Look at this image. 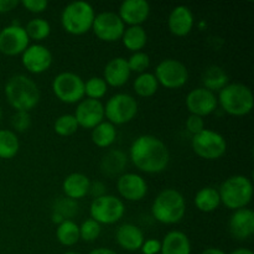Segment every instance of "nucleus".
I'll return each mask as SVG.
<instances>
[{
    "label": "nucleus",
    "mask_w": 254,
    "mask_h": 254,
    "mask_svg": "<svg viewBox=\"0 0 254 254\" xmlns=\"http://www.w3.org/2000/svg\"><path fill=\"white\" fill-rule=\"evenodd\" d=\"M129 156L135 168L146 174L163 173L170 161V153L165 143L150 134L138 136L131 143Z\"/></svg>",
    "instance_id": "obj_1"
},
{
    "label": "nucleus",
    "mask_w": 254,
    "mask_h": 254,
    "mask_svg": "<svg viewBox=\"0 0 254 254\" xmlns=\"http://www.w3.org/2000/svg\"><path fill=\"white\" fill-rule=\"evenodd\" d=\"M5 97L16 112H30L39 104V86L26 74H14L5 84Z\"/></svg>",
    "instance_id": "obj_2"
},
{
    "label": "nucleus",
    "mask_w": 254,
    "mask_h": 254,
    "mask_svg": "<svg viewBox=\"0 0 254 254\" xmlns=\"http://www.w3.org/2000/svg\"><path fill=\"white\" fill-rule=\"evenodd\" d=\"M186 213V202L183 193L175 189H165L154 200L151 215L164 225H175Z\"/></svg>",
    "instance_id": "obj_3"
},
{
    "label": "nucleus",
    "mask_w": 254,
    "mask_h": 254,
    "mask_svg": "<svg viewBox=\"0 0 254 254\" xmlns=\"http://www.w3.org/2000/svg\"><path fill=\"white\" fill-rule=\"evenodd\" d=\"M217 102L230 116H247L254 107L253 92L243 83H228L218 93Z\"/></svg>",
    "instance_id": "obj_4"
},
{
    "label": "nucleus",
    "mask_w": 254,
    "mask_h": 254,
    "mask_svg": "<svg viewBox=\"0 0 254 254\" xmlns=\"http://www.w3.org/2000/svg\"><path fill=\"white\" fill-rule=\"evenodd\" d=\"M221 203L230 210L247 207L253 197V184L245 175H233L226 179L218 189Z\"/></svg>",
    "instance_id": "obj_5"
},
{
    "label": "nucleus",
    "mask_w": 254,
    "mask_h": 254,
    "mask_svg": "<svg viewBox=\"0 0 254 254\" xmlns=\"http://www.w3.org/2000/svg\"><path fill=\"white\" fill-rule=\"evenodd\" d=\"M96 12L89 2L83 0L72 1L61 12L62 27L71 35H83L92 30Z\"/></svg>",
    "instance_id": "obj_6"
},
{
    "label": "nucleus",
    "mask_w": 254,
    "mask_h": 254,
    "mask_svg": "<svg viewBox=\"0 0 254 254\" xmlns=\"http://www.w3.org/2000/svg\"><path fill=\"white\" fill-rule=\"evenodd\" d=\"M138 102L128 93H116L104 106V118L113 126L129 123L138 114Z\"/></svg>",
    "instance_id": "obj_7"
},
{
    "label": "nucleus",
    "mask_w": 254,
    "mask_h": 254,
    "mask_svg": "<svg viewBox=\"0 0 254 254\" xmlns=\"http://www.w3.org/2000/svg\"><path fill=\"white\" fill-rule=\"evenodd\" d=\"M191 146L200 158L206 160H217L226 154L227 141L222 134L211 129H203L201 133L192 136Z\"/></svg>",
    "instance_id": "obj_8"
},
{
    "label": "nucleus",
    "mask_w": 254,
    "mask_h": 254,
    "mask_svg": "<svg viewBox=\"0 0 254 254\" xmlns=\"http://www.w3.org/2000/svg\"><path fill=\"white\" fill-rule=\"evenodd\" d=\"M91 218L99 225H113L123 218L126 206L119 197L113 195H104L93 198L89 207Z\"/></svg>",
    "instance_id": "obj_9"
},
{
    "label": "nucleus",
    "mask_w": 254,
    "mask_h": 254,
    "mask_svg": "<svg viewBox=\"0 0 254 254\" xmlns=\"http://www.w3.org/2000/svg\"><path fill=\"white\" fill-rule=\"evenodd\" d=\"M52 92L64 103H78L84 97V81L73 72H61L52 81Z\"/></svg>",
    "instance_id": "obj_10"
},
{
    "label": "nucleus",
    "mask_w": 254,
    "mask_h": 254,
    "mask_svg": "<svg viewBox=\"0 0 254 254\" xmlns=\"http://www.w3.org/2000/svg\"><path fill=\"white\" fill-rule=\"evenodd\" d=\"M156 81L165 88H180L188 82L189 69L181 61L175 59H166L159 62L155 68Z\"/></svg>",
    "instance_id": "obj_11"
},
{
    "label": "nucleus",
    "mask_w": 254,
    "mask_h": 254,
    "mask_svg": "<svg viewBox=\"0 0 254 254\" xmlns=\"http://www.w3.org/2000/svg\"><path fill=\"white\" fill-rule=\"evenodd\" d=\"M92 30L102 41L114 42L122 39L126 25L118 14L113 11H103L96 15Z\"/></svg>",
    "instance_id": "obj_12"
},
{
    "label": "nucleus",
    "mask_w": 254,
    "mask_h": 254,
    "mask_svg": "<svg viewBox=\"0 0 254 254\" xmlns=\"http://www.w3.org/2000/svg\"><path fill=\"white\" fill-rule=\"evenodd\" d=\"M30 39L24 26L19 22H12L0 30V52L6 56L21 55L29 47Z\"/></svg>",
    "instance_id": "obj_13"
},
{
    "label": "nucleus",
    "mask_w": 254,
    "mask_h": 254,
    "mask_svg": "<svg viewBox=\"0 0 254 254\" xmlns=\"http://www.w3.org/2000/svg\"><path fill=\"white\" fill-rule=\"evenodd\" d=\"M185 102L191 114L202 117V118L213 113L218 106L217 96L203 87H198L189 92Z\"/></svg>",
    "instance_id": "obj_14"
},
{
    "label": "nucleus",
    "mask_w": 254,
    "mask_h": 254,
    "mask_svg": "<svg viewBox=\"0 0 254 254\" xmlns=\"http://www.w3.org/2000/svg\"><path fill=\"white\" fill-rule=\"evenodd\" d=\"M21 62L27 71L39 74L46 72L51 67L52 54L45 45H29V47L21 54Z\"/></svg>",
    "instance_id": "obj_15"
},
{
    "label": "nucleus",
    "mask_w": 254,
    "mask_h": 254,
    "mask_svg": "<svg viewBox=\"0 0 254 254\" xmlns=\"http://www.w3.org/2000/svg\"><path fill=\"white\" fill-rule=\"evenodd\" d=\"M78 127L84 129H93L104 121V106L101 101L86 98L78 102L74 112Z\"/></svg>",
    "instance_id": "obj_16"
},
{
    "label": "nucleus",
    "mask_w": 254,
    "mask_h": 254,
    "mask_svg": "<svg viewBox=\"0 0 254 254\" xmlns=\"http://www.w3.org/2000/svg\"><path fill=\"white\" fill-rule=\"evenodd\" d=\"M119 195L127 201H141L148 193V184L143 176L134 173L122 174L117 180Z\"/></svg>",
    "instance_id": "obj_17"
},
{
    "label": "nucleus",
    "mask_w": 254,
    "mask_h": 254,
    "mask_svg": "<svg viewBox=\"0 0 254 254\" xmlns=\"http://www.w3.org/2000/svg\"><path fill=\"white\" fill-rule=\"evenodd\" d=\"M228 230L236 240L245 241L254 233V212L251 208H240L233 211L228 221Z\"/></svg>",
    "instance_id": "obj_18"
},
{
    "label": "nucleus",
    "mask_w": 254,
    "mask_h": 254,
    "mask_svg": "<svg viewBox=\"0 0 254 254\" xmlns=\"http://www.w3.org/2000/svg\"><path fill=\"white\" fill-rule=\"evenodd\" d=\"M150 14V5L145 0H124L119 6V17L124 25L141 26Z\"/></svg>",
    "instance_id": "obj_19"
},
{
    "label": "nucleus",
    "mask_w": 254,
    "mask_h": 254,
    "mask_svg": "<svg viewBox=\"0 0 254 254\" xmlns=\"http://www.w3.org/2000/svg\"><path fill=\"white\" fill-rule=\"evenodd\" d=\"M195 17L192 11L186 5H179L171 10L168 19L169 30L176 36H186L192 30Z\"/></svg>",
    "instance_id": "obj_20"
},
{
    "label": "nucleus",
    "mask_w": 254,
    "mask_h": 254,
    "mask_svg": "<svg viewBox=\"0 0 254 254\" xmlns=\"http://www.w3.org/2000/svg\"><path fill=\"white\" fill-rule=\"evenodd\" d=\"M130 69L124 57H114L106 64L102 78L108 86L122 87L130 78Z\"/></svg>",
    "instance_id": "obj_21"
},
{
    "label": "nucleus",
    "mask_w": 254,
    "mask_h": 254,
    "mask_svg": "<svg viewBox=\"0 0 254 254\" xmlns=\"http://www.w3.org/2000/svg\"><path fill=\"white\" fill-rule=\"evenodd\" d=\"M116 241L123 250L135 252L140 250L145 238L143 231L138 226L133 223H124L117 228Z\"/></svg>",
    "instance_id": "obj_22"
},
{
    "label": "nucleus",
    "mask_w": 254,
    "mask_h": 254,
    "mask_svg": "<svg viewBox=\"0 0 254 254\" xmlns=\"http://www.w3.org/2000/svg\"><path fill=\"white\" fill-rule=\"evenodd\" d=\"M89 186L91 180L88 176L82 173H72L62 183V190L66 197L77 201L88 195Z\"/></svg>",
    "instance_id": "obj_23"
},
{
    "label": "nucleus",
    "mask_w": 254,
    "mask_h": 254,
    "mask_svg": "<svg viewBox=\"0 0 254 254\" xmlns=\"http://www.w3.org/2000/svg\"><path fill=\"white\" fill-rule=\"evenodd\" d=\"M161 254H191V242L181 231H170L161 241Z\"/></svg>",
    "instance_id": "obj_24"
},
{
    "label": "nucleus",
    "mask_w": 254,
    "mask_h": 254,
    "mask_svg": "<svg viewBox=\"0 0 254 254\" xmlns=\"http://www.w3.org/2000/svg\"><path fill=\"white\" fill-rule=\"evenodd\" d=\"M127 158L126 154L122 150H109L106 153V155L102 158L101 161V170L108 178H114V176H121L123 174L124 169L127 166Z\"/></svg>",
    "instance_id": "obj_25"
},
{
    "label": "nucleus",
    "mask_w": 254,
    "mask_h": 254,
    "mask_svg": "<svg viewBox=\"0 0 254 254\" xmlns=\"http://www.w3.org/2000/svg\"><path fill=\"white\" fill-rule=\"evenodd\" d=\"M228 82H230V77L226 73L225 69L220 66H216V64L207 67L202 74L203 88L208 89L213 93L225 88Z\"/></svg>",
    "instance_id": "obj_26"
},
{
    "label": "nucleus",
    "mask_w": 254,
    "mask_h": 254,
    "mask_svg": "<svg viewBox=\"0 0 254 254\" xmlns=\"http://www.w3.org/2000/svg\"><path fill=\"white\" fill-rule=\"evenodd\" d=\"M221 205L220 193L217 189L212 186H205L195 195V206L201 212H212Z\"/></svg>",
    "instance_id": "obj_27"
},
{
    "label": "nucleus",
    "mask_w": 254,
    "mask_h": 254,
    "mask_svg": "<svg viewBox=\"0 0 254 254\" xmlns=\"http://www.w3.org/2000/svg\"><path fill=\"white\" fill-rule=\"evenodd\" d=\"M122 42L129 51L139 52L145 47L148 35L143 26H128L122 35Z\"/></svg>",
    "instance_id": "obj_28"
},
{
    "label": "nucleus",
    "mask_w": 254,
    "mask_h": 254,
    "mask_svg": "<svg viewBox=\"0 0 254 254\" xmlns=\"http://www.w3.org/2000/svg\"><path fill=\"white\" fill-rule=\"evenodd\" d=\"M117 139L116 126L103 121L92 129V141L98 148H109Z\"/></svg>",
    "instance_id": "obj_29"
},
{
    "label": "nucleus",
    "mask_w": 254,
    "mask_h": 254,
    "mask_svg": "<svg viewBox=\"0 0 254 254\" xmlns=\"http://www.w3.org/2000/svg\"><path fill=\"white\" fill-rule=\"evenodd\" d=\"M56 238L62 246L72 247L76 245L79 238V226L72 220H64L56 228Z\"/></svg>",
    "instance_id": "obj_30"
},
{
    "label": "nucleus",
    "mask_w": 254,
    "mask_h": 254,
    "mask_svg": "<svg viewBox=\"0 0 254 254\" xmlns=\"http://www.w3.org/2000/svg\"><path fill=\"white\" fill-rule=\"evenodd\" d=\"M19 149L16 133L9 129H0V159H12L19 153Z\"/></svg>",
    "instance_id": "obj_31"
},
{
    "label": "nucleus",
    "mask_w": 254,
    "mask_h": 254,
    "mask_svg": "<svg viewBox=\"0 0 254 254\" xmlns=\"http://www.w3.org/2000/svg\"><path fill=\"white\" fill-rule=\"evenodd\" d=\"M134 91L138 96L144 97H151L156 93L158 91L159 83L156 81L154 73H150V72H144V73H140L135 79H134Z\"/></svg>",
    "instance_id": "obj_32"
},
{
    "label": "nucleus",
    "mask_w": 254,
    "mask_h": 254,
    "mask_svg": "<svg viewBox=\"0 0 254 254\" xmlns=\"http://www.w3.org/2000/svg\"><path fill=\"white\" fill-rule=\"evenodd\" d=\"M24 29L29 39L35 40V41H42L51 34V25L47 20L42 19V17L31 19Z\"/></svg>",
    "instance_id": "obj_33"
},
{
    "label": "nucleus",
    "mask_w": 254,
    "mask_h": 254,
    "mask_svg": "<svg viewBox=\"0 0 254 254\" xmlns=\"http://www.w3.org/2000/svg\"><path fill=\"white\" fill-rule=\"evenodd\" d=\"M107 91L108 84L102 77H91L84 82V96H87V98L99 101L106 96Z\"/></svg>",
    "instance_id": "obj_34"
},
{
    "label": "nucleus",
    "mask_w": 254,
    "mask_h": 254,
    "mask_svg": "<svg viewBox=\"0 0 254 254\" xmlns=\"http://www.w3.org/2000/svg\"><path fill=\"white\" fill-rule=\"evenodd\" d=\"M54 129L61 136H69L78 129V123L73 114H62L55 121Z\"/></svg>",
    "instance_id": "obj_35"
},
{
    "label": "nucleus",
    "mask_w": 254,
    "mask_h": 254,
    "mask_svg": "<svg viewBox=\"0 0 254 254\" xmlns=\"http://www.w3.org/2000/svg\"><path fill=\"white\" fill-rule=\"evenodd\" d=\"M78 207L79 206L77 201L71 200V198L64 196V197H60L55 202L52 212L59 213L64 220H71V218H73L78 213Z\"/></svg>",
    "instance_id": "obj_36"
},
{
    "label": "nucleus",
    "mask_w": 254,
    "mask_h": 254,
    "mask_svg": "<svg viewBox=\"0 0 254 254\" xmlns=\"http://www.w3.org/2000/svg\"><path fill=\"white\" fill-rule=\"evenodd\" d=\"M101 231V225L92 218H88L79 226V238L84 242H93L99 237Z\"/></svg>",
    "instance_id": "obj_37"
},
{
    "label": "nucleus",
    "mask_w": 254,
    "mask_h": 254,
    "mask_svg": "<svg viewBox=\"0 0 254 254\" xmlns=\"http://www.w3.org/2000/svg\"><path fill=\"white\" fill-rule=\"evenodd\" d=\"M128 66L130 72H136V73H144L146 72V69L150 66V57H149L148 54L143 51L134 52L128 60Z\"/></svg>",
    "instance_id": "obj_38"
},
{
    "label": "nucleus",
    "mask_w": 254,
    "mask_h": 254,
    "mask_svg": "<svg viewBox=\"0 0 254 254\" xmlns=\"http://www.w3.org/2000/svg\"><path fill=\"white\" fill-rule=\"evenodd\" d=\"M31 126V116L29 112H15L11 117V127L19 133H24Z\"/></svg>",
    "instance_id": "obj_39"
},
{
    "label": "nucleus",
    "mask_w": 254,
    "mask_h": 254,
    "mask_svg": "<svg viewBox=\"0 0 254 254\" xmlns=\"http://www.w3.org/2000/svg\"><path fill=\"white\" fill-rule=\"evenodd\" d=\"M186 129L190 131L192 135H196V134L201 133L205 128V121H203L202 117L193 116V114H190L189 118L186 119Z\"/></svg>",
    "instance_id": "obj_40"
},
{
    "label": "nucleus",
    "mask_w": 254,
    "mask_h": 254,
    "mask_svg": "<svg viewBox=\"0 0 254 254\" xmlns=\"http://www.w3.org/2000/svg\"><path fill=\"white\" fill-rule=\"evenodd\" d=\"M21 5L30 12L39 14V12L45 11L47 9L49 1L47 0H22Z\"/></svg>",
    "instance_id": "obj_41"
},
{
    "label": "nucleus",
    "mask_w": 254,
    "mask_h": 254,
    "mask_svg": "<svg viewBox=\"0 0 254 254\" xmlns=\"http://www.w3.org/2000/svg\"><path fill=\"white\" fill-rule=\"evenodd\" d=\"M161 250V242L155 238H150V240L144 241L143 246H141L140 251L143 254H159Z\"/></svg>",
    "instance_id": "obj_42"
},
{
    "label": "nucleus",
    "mask_w": 254,
    "mask_h": 254,
    "mask_svg": "<svg viewBox=\"0 0 254 254\" xmlns=\"http://www.w3.org/2000/svg\"><path fill=\"white\" fill-rule=\"evenodd\" d=\"M89 195L93 198H98L101 196L107 195V188L102 181H94V183H91V186H89Z\"/></svg>",
    "instance_id": "obj_43"
},
{
    "label": "nucleus",
    "mask_w": 254,
    "mask_h": 254,
    "mask_svg": "<svg viewBox=\"0 0 254 254\" xmlns=\"http://www.w3.org/2000/svg\"><path fill=\"white\" fill-rule=\"evenodd\" d=\"M19 4L20 2L17 0H0V12L5 14V12L11 11Z\"/></svg>",
    "instance_id": "obj_44"
},
{
    "label": "nucleus",
    "mask_w": 254,
    "mask_h": 254,
    "mask_svg": "<svg viewBox=\"0 0 254 254\" xmlns=\"http://www.w3.org/2000/svg\"><path fill=\"white\" fill-rule=\"evenodd\" d=\"M89 254H118L114 252L113 250H111V248H96V250L91 251Z\"/></svg>",
    "instance_id": "obj_45"
},
{
    "label": "nucleus",
    "mask_w": 254,
    "mask_h": 254,
    "mask_svg": "<svg viewBox=\"0 0 254 254\" xmlns=\"http://www.w3.org/2000/svg\"><path fill=\"white\" fill-rule=\"evenodd\" d=\"M201 254H226L223 252L222 250H220V248H213V247H210V248H206L205 251H203Z\"/></svg>",
    "instance_id": "obj_46"
},
{
    "label": "nucleus",
    "mask_w": 254,
    "mask_h": 254,
    "mask_svg": "<svg viewBox=\"0 0 254 254\" xmlns=\"http://www.w3.org/2000/svg\"><path fill=\"white\" fill-rule=\"evenodd\" d=\"M64 218L61 217V216L59 215V213H55V212H52V222H54V223H56V225L59 226L60 223H62V222H64Z\"/></svg>",
    "instance_id": "obj_47"
},
{
    "label": "nucleus",
    "mask_w": 254,
    "mask_h": 254,
    "mask_svg": "<svg viewBox=\"0 0 254 254\" xmlns=\"http://www.w3.org/2000/svg\"><path fill=\"white\" fill-rule=\"evenodd\" d=\"M231 254H254V253L251 250H248V248H238V250L233 251Z\"/></svg>",
    "instance_id": "obj_48"
},
{
    "label": "nucleus",
    "mask_w": 254,
    "mask_h": 254,
    "mask_svg": "<svg viewBox=\"0 0 254 254\" xmlns=\"http://www.w3.org/2000/svg\"><path fill=\"white\" fill-rule=\"evenodd\" d=\"M64 254H81V253L74 252V251H69V252H66V253H64Z\"/></svg>",
    "instance_id": "obj_49"
},
{
    "label": "nucleus",
    "mask_w": 254,
    "mask_h": 254,
    "mask_svg": "<svg viewBox=\"0 0 254 254\" xmlns=\"http://www.w3.org/2000/svg\"><path fill=\"white\" fill-rule=\"evenodd\" d=\"M1 116H2V113H1V108H0V121H1Z\"/></svg>",
    "instance_id": "obj_50"
}]
</instances>
